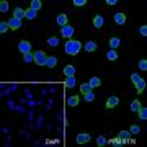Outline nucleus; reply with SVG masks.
Returning <instances> with one entry per match:
<instances>
[{"label": "nucleus", "instance_id": "a211bd4d", "mask_svg": "<svg viewBox=\"0 0 147 147\" xmlns=\"http://www.w3.org/2000/svg\"><path fill=\"white\" fill-rule=\"evenodd\" d=\"M106 57H108V61L115 62L116 59H118V53H116L115 49H110V51H108V54H106Z\"/></svg>", "mask_w": 147, "mask_h": 147}, {"label": "nucleus", "instance_id": "bb28decb", "mask_svg": "<svg viewBox=\"0 0 147 147\" xmlns=\"http://www.w3.org/2000/svg\"><path fill=\"white\" fill-rule=\"evenodd\" d=\"M118 46H119V39H118V38H111L110 39V47L111 49H116Z\"/></svg>", "mask_w": 147, "mask_h": 147}, {"label": "nucleus", "instance_id": "aec40b11", "mask_svg": "<svg viewBox=\"0 0 147 147\" xmlns=\"http://www.w3.org/2000/svg\"><path fill=\"white\" fill-rule=\"evenodd\" d=\"M142 108V105H141V101L139 100H132V103H131V110L134 111V113H137V111Z\"/></svg>", "mask_w": 147, "mask_h": 147}, {"label": "nucleus", "instance_id": "9b49d317", "mask_svg": "<svg viewBox=\"0 0 147 147\" xmlns=\"http://www.w3.org/2000/svg\"><path fill=\"white\" fill-rule=\"evenodd\" d=\"M56 21H57V25H59V26H65V25H67V15H64V13H61V15H59L57 16V20H56Z\"/></svg>", "mask_w": 147, "mask_h": 147}, {"label": "nucleus", "instance_id": "4468645a", "mask_svg": "<svg viewBox=\"0 0 147 147\" xmlns=\"http://www.w3.org/2000/svg\"><path fill=\"white\" fill-rule=\"evenodd\" d=\"M64 74H65L67 77H74V74H75V67H74V65H65V67H64Z\"/></svg>", "mask_w": 147, "mask_h": 147}, {"label": "nucleus", "instance_id": "2eb2a0df", "mask_svg": "<svg viewBox=\"0 0 147 147\" xmlns=\"http://www.w3.org/2000/svg\"><path fill=\"white\" fill-rule=\"evenodd\" d=\"M79 96H77V95H74V96H70V98H67V105L69 106H77L79 105Z\"/></svg>", "mask_w": 147, "mask_h": 147}, {"label": "nucleus", "instance_id": "c85d7f7f", "mask_svg": "<svg viewBox=\"0 0 147 147\" xmlns=\"http://www.w3.org/2000/svg\"><path fill=\"white\" fill-rule=\"evenodd\" d=\"M0 11H3V13L8 11V2H7V0H2V2H0Z\"/></svg>", "mask_w": 147, "mask_h": 147}, {"label": "nucleus", "instance_id": "dca6fc26", "mask_svg": "<svg viewBox=\"0 0 147 147\" xmlns=\"http://www.w3.org/2000/svg\"><path fill=\"white\" fill-rule=\"evenodd\" d=\"M56 64H57V57H54V56H49L47 57V61H46V65L47 67H56Z\"/></svg>", "mask_w": 147, "mask_h": 147}, {"label": "nucleus", "instance_id": "20e7f679", "mask_svg": "<svg viewBox=\"0 0 147 147\" xmlns=\"http://www.w3.org/2000/svg\"><path fill=\"white\" fill-rule=\"evenodd\" d=\"M118 105H119V98H118V96H110V98L106 100V108H108V110L116 108Z\"/></svg>", "mask_w": 147, "mask_h": 147}, {"label": "nucleus", "instance_id": "c756f323", "mask_svg": "<svg viewBox=\"0 0 147 147\" xmlns=\"http://www.w3.org/2000/svg\"><path fill=\"white\" fill-rule=\"evenodd\" d=\"M137 115L141 119H147V108H141V110L137 111Z\"/></svg>", "mask_w": 147, "mask_h": 147}, {"label": "nucleus", "instance_id": "cd10ccee", "mask_svg": "<svg viewBox=\"0 0 147 147\" xmlns=\"http://www.w3.org/2000/svg\"><path fill=\"white\" fill-rule=\"evenodd\" d=\"M41 7H42V3H41V2H39V0H33V2H31V8H33V10H39V8H41Z\"/></svg>", "mask_w": 147, "mask_h": 147}, {"label": "nucleus", "instance_id": "393cba45", "mask_svg": "<svg viewBox=\"0 0 147 147\" xmlns=\"http://www.w3.org/2000/svg\"><path fill=\"white\" fill-rule=\"evenodd\" d=\"M92 87H90V84H84V85H80V92H82V93H90V92H92Z\"/></svg>", "mask_w": 147, "mask_h": 147}, {"label": "nucleus", "instance_id": "ddd939ff", "mask_svg": "<svg viewBox=\"0 0 147 147\" xmlns=\"http://www.w3.org/2000/svg\"><path fill=\"white\" fill-rule=\"evenodd\" d=\"M93 26H95V28H101V26H103V16L95 15V18H93Z\"/></svg>", "mask_w": 147, "mask_h": 147}, {"label": "nucleus", "instance_id": "1a4fd4ad", "mask_svg": "<svg viewBox=\"0 0 147 147\" xmlns=\"http://www.w3.org/2000/svg\"><path fill=\"white\" fill-rule=\"evenodd\" d=\"M115 21L118 23V25H124V23H126V15H124V13H116Z\"/></svg>", "mask_w": 147, "mask_h": 147}, {"label": "nucleus", "instance_id": "e433bc0d", "mask_svg": "<svg viewBox=\"0 0 147 147\" xmlns=\"http://www.w3.org/2000/svg\"><path fill=\"white\" fill-rule=\"evenodd\" d=\"M141 79H142V77L139 75V74H131V80L134 82V84H136V82H139Z\"/></svg>", "mask_w": 147, "mask_h": 147}, {"label": "nucleus", "instance_id": "39448f33", "mask_svg": "<svg viewBox=\"0 0 147 147\" xmlns=\"http://www.w3.org/2000/svg\"><path fill=\"white\" fill-rule=\"evenodd\" d=\"M13 18L21 21L23 18H26V10H23V8H15V10H13Z\"/></svg>", "mask_w": 147, "mask_h": 147}, {"label": "nucleus", "instance_id": "9d476101", "mask_svg": "<svg viewBox=\"0 0 147 147\" xmlns=\"http://www.w3.org/2000/svg\"><path fill=\"white\" fill-rule=\"evenodd\" d=\"M129 136H131V132L129 131H121L119 134H118V137L123 141V144H126V142L129 141Z\"/></svg>", "mask_w": 147, "mask_h": 147}, {"label": "nucleus", "instance_id": "423d86ee", "mask_svg": "<svg viewBox=\"0 0 147 147\" xmlns=\"http://www.w3.org/2000/svg\"><path fill=\"white\" fill-rule=\"evenodd\" d=\"M61 34H62L64 38H70L74 34V26H70V25H65V26L62 28V31H61Z\"/></svg>", "mask_w": 147, "mask_h": 147}, {"label": "nucleus", "instance_id": "6e6552de", "mask_svg": "<svg viewBox=\"0 0 147 147\" xmlns=\"http://www.w3.org/2000/svg\"><path fill=\"white\" fill-rule=\"evenodd\" d=\"M96 47H98V46H96V42H95V41H88L87 44H85L84 49L87 51V53H93V51H96Z\"/></svg>", "mask_w": 147, "mask_h": 147}, {"label": "nucleus", "instance_id": "2f4dec72", "mask_svg": "<svg viewBox=\"0 0 147 147\" xmlns=\"http://www.w3.org/2000/svg\"><path fill=\"white\" fill-rule=\"evenodd\" d=\"M84 98H85V101H93V100H95V93H93V92H90V93H85V95H84Z\"/></svg>", "mask_w": 147, "mask_h": 147}, {"label": "nucleus", "instance_id": "5701e85b", "mask_svg": "<svg viewBox=\"0 0 147 147\" xmlns=\"http://www.w3.org/2000/svg\"><path fill=\"white\" fill-rule=\"evenodd\" d=\"M8 28H10L8 21H2V23H0V33H2V34H5V33L8 31Z\"/></svg>", "mask_w": 147, "mask_h": 147}, {"label": "nucleus", "instance_id": "4be33fe9", "mask_svg": "<svg viewBox=\"0 0 147 147\" xmlns=\"http://www.w3.org/2000/svg\"><path fill=\"white\" fill-rule=\"evenodd\" d=\"M36 16H38V11L36 10H33V8H28V10H26V18H28V20H34Z\"/></svg>", "mask_w": 147, "mask_h": 147}, {"label": "nucleus", "instance_id": "58836bf2", "mask_svg": "<svg viewBox=\"0 0 147 147\" xmlns=\"http://www.w3.org/2000/svg\"><path fill=\"white\" fill-rule=\"evenodd\" d=\"M116 3H118L116 0H106V5H110V7H115Z\"/></svg>", "mask_w": 147, "mask_h": 147}, {"label": "nucleus", "instance_id": "b1692460", "mask_svg": "<svg viewBox=\"0 0 147 147\" xmlns=\"http://www.w3.org/2000/svg\"><path fill=\"white\" fill-rule=\"evenodd\" d=\"M106 144H108V139H106V137H103V136H98V139H96V146L103 147V146H106Z\"/></svg>", "mask_w": 147, "mask_h": 147}, {"label": "nucleus", "instance_id": "4c0bfd02", "mask_svg": "<svg viewBox=\"0 0 147 147\" xmlns=\"http://www.w3.org/2000/svg\"><path fill=\"white\" fill-rule=\"evenodd\" d=\"M139 33H141L142 36H147V26H141L139 28Z\"/></svg>", "mask_w": 147, "mask_h": 147}, {"label": "nucleus", "instance_id": "a878e982", "mask_svg": "<svg viewBox=\"0 0 147 147\" xmlns=\"http://www.w3.org/2000/svg\"><path fill=\"white\" fill-rule=\"evenodd\" d=\"M47 44L53 46V47H56V46H59V39L57 38H54V36H51L49 39H47Z\"/></svg>", "mask_w": 147, "mask_h": 147}, {"label": "nucleus", "instance_id": "f257e3e1", "mask_svg": "<svg viewBox=\"0 0 147 147\" xmlns=\"http://www.w3.org/2000/svg\"><path fill=\"white\" fill-rule=\"evenodd\" d=\"M80 49H82V44H80L79 41H72V39H69V41L65 42V53H67L69 56H77Z\"/></svg>", "mask_w": 147, "mask_h": 147}, {"label": "nucleus", "instance_id": "f704fd0d", "mask_svg": "<svg viewBox=\"0 0 147 147\" xmlns=\"http://www.w3.org/2000/svg\"><path fill=\"white\" fill-rule=\"evenodd\" d=\"M139 69H141V70H146L147 69V59H141V61H139Z\"/></svg>", "mask_w": 147, "mask_h": 147}, {"label": "nucleus", "instance_id": "f8f14e48", "mask_svg": "<svg viewBox=\"0 0 147 147\" xmlns=\"http://www.w3.org/2000/svg\"><path fill=\"white\" fill-rule=\"evenodd\" d=\"M90 141V134H79L77 136V142L79 144H87Z\"/></svg>", "mask_w": 147, "mask_h": 147}, {"label": "nucleus", "instance_id": "f3484780", "mask_svg": "<svg viewBox=\"0 0 147 147\" xmlns=\"http://www.w3.org/2000/svg\"><path fill=\"white\" fill-rule=\"evenodd\" d=\"M88 84H90V87H92V88H96V87H100V85H101V80L98 79V77H92Z\"/></svg>", "mask_w": 147, "mask_h": 147}, {"label": "nucleus", "instance_id": "c9c22d12", "mask_svg": "<svg viewBox=\"0 0 147 147\" xmlns=\"http://www.w3.org/2000/svg\"><path fill=\"white\" fill-rule=\"evenodd\" d=\"M74 5L75 7H85L87 5V0H74Z\"/></svg>", "mask_w": 147, "mask_h": 147}, {"label": "nucleus", "instance_id": "473e14b6", "mask_svg": "<svg viewBox=\"0 0 147 147\" xmlns=\"http://www.w3.org/2000/svg\"><path fill=\"white\" fill-rule=\"evenodd\" d=\"M129 132H131V134H139V132H141V127L137 126V124H132L131 129H129Z\"/></svg>", "mask_w": 147, "mask_h": 147}, {"label": "nucleus", "instance_id": "6ab92c4d", "mask_svg": "<svg viewBox=\"0 0 147 147\" xmlns=\"http://www.w3.org/2000/svg\"><path fill=\"white\" fill-rule=\"evenodd\" d=\"M64 85H65L67 88H74V87H75V77H67L65 82H64Z\"/></svg>", "mask_w": 147, "mask_h": 147}, {"label": "nucleus", "instance_id": "72a5a7b5", "mask_svg": "<svg viewBox=\"0 0 147 147\" xmlns=\"http://www.w3.org/2000/svg\"><path fill=\"white\" fill-rule=\"evenodd\" d=\"M33 61H34V54L33 53L25 54V62H33Z\"/></svg>", "mask_w": 147, "mask_h": 147}, {"label": "nucleus", "instance_id": "f03ea898", "mask_svg": "<svg viewBox=\"0 0 147 147\" xmlns=\"http://www.w3.org/2000/svg\"><path fill=\"white\" fill-rule=\"evenodd\" d=\"M46 61H47V57L42 51H36V53H34V62H36L38 65H46Z\"/></svg>", "mask_w": 147, "mask_h": 147}, {"label": "nucleus", "instance_id": "412c9836", "mask_svg": "<svg viewBox=\"0 0 147 147\" xmlns=\"http://www.w3.org/2000/svg\"><path fill=\"white\" fill-rule=\"evenodd\" d=\"M136 88H137V92H139V93H142V92H144V88H146V80L141 79L139 82H136Z\"/></svg>", "mask_w": 147, "mask_h": 147}, {"label": "nucleus", "instance_id": "7c9ffc66", "mask_svg": "<svg viewBox=\"0 0 147 147\" xmlns=\"http://www.w3.org/2000/svg\"><path fill=\"white\" fill-rule=\"evenodd\" d=\"M110 142H111L115 147H121V146H123V141H121L119 137H116V139H110Z\"/></svg>", "mask_w": 147, "mask_h": 147}, {"label": "nucleus", "instance_id": "7ed1b4c3", "mask_svg": "<svg viewBox=\"0 0 147 147\" xmlns=\"http://www.w3.org/2000/svg\"><path fill=\"white\" fill-rule=\"evenodd\" d=\"M18 51H20L21 54L31 53V42L30 41H21L20 44H18Z\"/></svg>", "mask_w": 147, "mask_h": 147}, {"label": "nucleus", "instance_id": "0eeeda50", "mask_svg": "<svg viewBox=\"0 0 147 147\" xmlns=\"http://www.w3.org/2000/svg\"><path fill=\"white\" fill-rule=\"evenodd\" d=\"M8 25H10V30H18V28L21 26V21L16 20V18H13L11 16L10 20H8Z\"/></svg>", "mask_w": 147, "mask_h": 147}]
</instances>
